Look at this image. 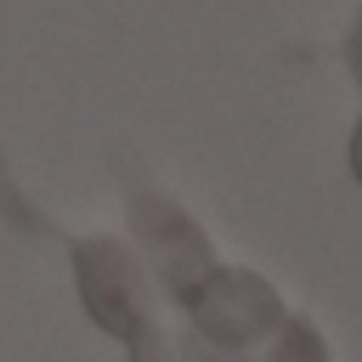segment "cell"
<instances>
[{
    "label": "cell",
    "mask_w": 362,
    "mask_h": 362,
    "mask_svg": "<svg viewBox=\"0 0 362 362\" xmlns=\"http://www.w3.org/2000/svg\"><path fill=\"white\" fill-rule=\"evenodd\" d=\"M345 57H351V74L362 79V11H356V23H351V40H345Z\"/></svg>",
    "instance_id": "obj_1"
},
{
    "label": "cell",
    "mask_w": 362,
    "mask_h": 362,
    "mask_svg": "<svg viewBox=\"0 0 362 362\" xmlns=\"http://www.w3.org/2000/svg\"><path fill=\"white\" fill-rule=\"evenodd\" d=\"M351 170H356V181H362V119H356V130H351Z\"/></svg>",
    "instance_id": "obj_2"
}]
</instances>
